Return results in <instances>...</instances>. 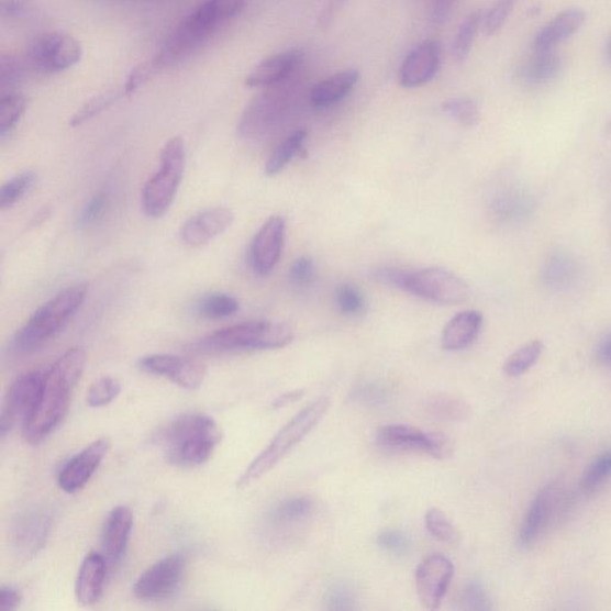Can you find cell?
Here are the masks:
<instances>
[{
  "mask_svg": "<svg viewBox=\"0 0 611 611\" xmlns=\"http://www.w3.org/2000/svg\"><path fill=\"white\" fill-rule=\"evenodd\" d=\"M425 411L441 421H465L470 409L465 401L449 396H435L425 401Z\"/></svg>",
  "mask_w": 611,
  "mask_h": 611,
  "instance_id": "836d02e7",
  "label": "cell"
},
{
  "mask_svg": "<svg viewBox=\"0 0 611 611\" xmlns=\"http://www.w3.org/2000/svg\"><path fill=\"white\" fill-rule=\"evenodd\" d=\"M425 524L427 532L444 544L456 545L460 541V533L438 509H430L426 512Z\"/></svg>",
  "mask_w": 611,
  "mask_h": 611,
  "instance_id": "ab89813d",
  "label": "cell"
},
{
  "mask_svg": "<svg viewBox=\"0 0 611 611\" xmlns=\"http://www.w3.org/2000/svg\"><path fill=\"white\" fill-rule=\"evenodd\" d=\"M408 271L395 268H378L371 273V279L379 284L400 289L406 288Z\"/></svg>",
  "mask_w": 611,
  "mask_h": 611,
  "instance_id": "f5cc1de1",
  "label": "cell"
},
{
  "mask_svg": "<svg viewBox=\"0 0 611 611\" xmlns=\"http://www.w3.org/2000/svg\"><path fill=\"white\" fill-rule=\"evenodd\" d=\"M124 96L123 90L108 91L93 97L88 103L82 105L69 121V126L77 129L97 115L103 113L105 109L116 103Z\"/></svg>",
  "mask_w": 611,
  "mask_h": 611,
  "instance_id": "74e56055",
  "label": "cell"
},
{
  "mask_svg": "<svg viewBox=\"0 0 611 611\" xmlns=\"http://www.w3.org/2000/svg\"><path fill=\"white\" fill-rule=\"evenodd\" d=\"M587 20L586 12L580 9H567L558 13L541 30L533 41L535 52H548L563 41L575 35Z\"/></svg>",
  "mask_w": 611,
  "mask_h": 611,
  "instance_id": "d4e9b609",
  "label": "cell"
},
{
  "mask_svg": "<svg viewBox=\"0 0 611 611\" xmlns=\"http://www.w3.org/2000/svg\"><path fill=\"white\" fill-rule=\"evenodd\" d=\"M22 602V595L10 587L0 589V610L12 611L16 610Z\"/></svg>",
  "mask_w": 611,
  "mask_h": 611,
  "instance_id": "9f6ffc18",
  "label": "cell"
},
{
  "mask_svg": "<svg viewBox=\"0 0 611 611\" xmlns=\"http://www.w3.org/2000/svg\"><path fill=\"white\" fill-rule=\"evenodd\" d=\"M336 304L341 313L357 316L366 311V300L353 285H342L336 291Z\"/></svg>",
  "mask_w": 611,
  "mask_h": 611,
  "instance_id": "f6af8a7d",
  "label": "cell"
},
{
  "mask_svg": "<svg viewBox=\"0 0 611 611\" xmlns=\"http://www.w3.org/2000/svg\"><path fill=\"white\" fill-rule=\"evenodd\" d=\"M611 477V449L596 456L580 479V490L591 493Z\"/></svg>",
  "mask_w": 611,
  "mask_h": 611,
  "instance_id": "8d00e7d4",
  "label": "cell"
},
{
  "mask_svg": "<svg viewBox=\"0 0 611 611\" xmlns=\"http://www.w3.org/2000/svg\"><path fill=\"white\" fill-rule=\"evenodd\" d=\"M187 164V149L182 137L175 136L160 152L159 166L144 186L142 204L152 219L162 218L170 210L182 182Z\"/></svg>",
  "mask_w": 611,
  "mask_h": 611,
  "instance_id": "52a82bcc",
  "label": "cell"
},
{
  "mask_svg": "<svg viewBox=\"0 0 611 611\" xmlns=\"http://www.w3.org/2000/svg\"><path fill=\"white\" fill-rule=\"evenodd\" d=\"M53 513L45 508L25 510L13 520L10 543L20 558L27 560L43 549L53 527Z\"/></svg>",
  "mask_w": 611,
  "mask_h": 611,
  "instance_id": "5bb4252c",
  "label": "cell"
},
{
  "mask_svg": "<svg viewBox=\"0 0 611 611\" xmlns=\"http://www.w3.org/2000/svg\"><path fill=\"white\" fill-rule=\"evenodd\" d=\"M134 516L127 507H116L110 511L102 533V549L108 563L118 564L126 553Z\"/></svg>",
  "mask_w": 611,
  "mask_h": 611,
  "instance_id": "603a6c76",
  "label": "cell"
},
{
  "mask_svg": "<svg viewBox=\"0 0 611 611\" xmlns=\"http://www.w3.org/2000/svg\"><path fill=\"white\" fill-rule=\"evenodd\" d=\"M460 604L465 610L488 611L492 609L489 596L478 580L470 581L465 587Z\"/></svg>",
  "mask_w": 611,
  "mask_h": 611,
  "instance_id": "7dc6e473",
  "label": "cell"
},
{
  "mask_svg": "<svg viewBox=\"0 0 611 611\" xmlns=\"http://www.w3.org/2000/svg\"><path fill=\"white\" fill-rule=\"evenodd\" d=\"M519 0H496L489 11L485 12L482 30L486 35L493 36L502 30Z\"/></svg>",
  "mask_w": 611,
  "mask_h": 611,
  "instance_id": "ee69618b",
  "label": "cell"
},
{
  "mask_svg": "<svg viewBox=\"0 0 611 611\" xmlns=\"http://www.w3.org/2000/svg\"><path fill=\"white\" fill-rule=\"evenodd\" d=\"M315 268L312 259L309 257H300L290 267L289 279L290 282L298 286H309L313 281Z\"/></svg>",
  "mask_w": 611,
  "mask_h": 611,
  "instance_id": "816d5d0a",
  "label": "cell"
},
{
  "mask_svg": "<svg viewBox=\"0 0 611 611\" xmlns=\"http://www.w3.org/2000/svg\"><path fill=\"white\" fill-rule=\"evenodd\" d=\"M286 240V220L271 216L260 227L252 245L253 268L258 275L270 274L282 256Z\"/></svg>",
  "mask_w": 611,
  "mask_h": 611,
  "instance_id": "d6986e66",
  "label": "cell"
},
{
  "mask_svg": "<svg viewBox=\"0 0 611 611\" xmlns=\"http://www.w3.org/2000/svg\"><path fill=\"white\" fill-rule=\"evenodd\" d=\"M562 71V59L552 51L536 52V55L521 67V78L526 85L543 86Z\"/></svg>",
  "mask_w": 611,
  "mask_h": 611,
  "instance_id": "83f0119b",
  "label": "cell"
},
{
  "mask_svg": "<svg viewBox=\"0 0 611 611\" xmlns=\"http://www.w3.org/2000/svg\"><path fill=\"white\" fill-rule=\"evenodd\" d=\"M454 576L452 562L441 554L426 558L416 568L415 589L424 608L437 610Z\"/></svg>",
  "mask_w": 611,
  "mask_h": 611,
  "instance_id": "2e32d148",
  "label": "cell"
},
{
  "mask_svg": "<svg viewBox=\"0 0 611 611\" xmlns=\"http://www.w3.org/2000/svg\"><path fill=\"white\" fill-rule=\"evenodd\" d=\"M157 74V69L153 66L152 62L148 60L134 67L126 80L124 82L123 92L130 96L141 89L146 82Z\"/></svg>",
  "mask_w": 611,
  "mask_h": 611,
  "instance_id": "f907efd6",
  "label": "cell"
},
{
  "mask_svg": "<svg viewBox=\"0 0 611 611\" xmlns=\"http://www.w3.org/2000/svg\"><path fill=\"white\" fill-rule=\"evenodd\" d=\"M26 99L23 95L5 92L0 100V136L3 138L16 129L24 115Z\"/></svg>",
  "mask_w": 611,
  "mask_h": 611,
  "instance_id": "e575fe53",
  "label": "cell"
},
{
  "mask_svg": "<svg viewBox=\"0 0 611 611\" xmlns=\"http://www.w3.org/2000/svg\"><path fill=\"white\" fill-rule=\"evenodd\" d=\"M596 356L603 366L611 368V332L599 344Z\"/></svg>",
  "mask_w": 611,
  "mask_h": 611,
  "instance_id": "680465c9",
  "label": "cell"
},
{
  "mask_svg": "<svg viewBox=\"0 0 611 611\" xmlns=\"http://www.w3.org/2000/svg\"><path fill=\"white\" fill-rule=\"evenodd\" d=\"M24 73V65L12 55H3L0 62V86L3 93L12 92V88L16 87L21 81Z\"/></svg>",
  "mask_w": 611,
  "mask_h": 611,
  "instance_id": "c3c4849f",
  "label": "cell"
},
{
  "mask_svg": "<svg viewBox=\"0 0 611 611\" xmlns=\"http://www.w3.org/2000/svg\"><path fill=\"white\" fill-rule=\"evenodd\" d=\"M303 396L302 391L287 392L274 402L275 408H284L298 401Z\"/></svg>",
  "mask_w": 611,
  "mask_h": 611,
  "instance_id": "91938a15",
  "label": "cell"
},
{
  "mask_svg": "<svg viewBox=\"0 0 611 611\" xmlns=\"http://www.w3.org/2000/svg\"><path fill=\"white\" fill-rule=\"evenodd\" d=\"M121 392V384L118 379L103 377L95 381L88 391L87 402L92 409L104 408L113 402Z\"/></svg>",
  "mask_w": 611,
  "mask_h": 611,
  "instance_id": "60d3db41",
  "label": "cell"
},
{
  "mask_svg": "<svg viewBox=\"0 0 611 611\" xmlns=\"http://www.w3.org/2000/svg\"><path fill=\"white\" fill-rule=\"evenodd\" d=\"M36 175L33 171H25L12 177L0 190V205L2 210L18 203L27 191L35 185Z\"/></svg>",
  "mask_w": 611,
  "mask_h": 611,
  "instance_id": "f35d334b",
  "label": "cell"
},
{
  "mask_svg": "<svg viewBox=\"0 0 611 611\" xmlns=\"http://www.w3.org/2000/svg\"><path fill=\"white\" fill-rule=\"evenodd\" d=\"M45 373L35 370L21 375L5 395L0 413V435L5 437L19 424L31 419L43 393Z\"/></svg>",
  "mask_w": 611,
  "mask_h": 611,
  "instance_id": "30bf717a",
  "label": "cell"
},
{
  "mask_svg": "<svg viewBox=\"0 0 611 611\" xmlns=\"http://www.w3.org/2000/svg\"><path fill=\"white\" fill-rule=\"evenodd\" d=\"M107 559L103 554L91 552L82 560L77 581L76 596L81 606L90 607L101 600L107 577Z\"/></svg>",
  "mask_w": 611,
  "mask_h": 611,
  "instance_id": "cb8c5ba5",
  "label": "cell"
},
{
  "mask_svg": "<svg viewBox=\"0 0 611 611\" xmlns=\"http://www.w3.org/2000/svg\"><path fill=\"white\" fill-rule=\"evenodd\" d=\"M456 0H434L433 15L437 23L446 22L455 7Z\"/></svg>",
  "mask_w": 611,
  "mask_h": 611,
  "instance_id": "6f0895ef",
  "label": "cell"
},
{
  "mask_svg": "<svg viewBox=\"0 0 611 611\" xmlns=\"http://www.w3.org/2000/svg\"><path fill=\"white\" fill-rule=\"evenodd\" d=\"M359 79L357 69L351 68L318 82L310 92V101L314 107L326 108L338 103L348 95Z\"/></svg>",
  "mask_w": 611,
  "mask_h": 611,
  "instance_id": "4316f807",
  "label": "cell"
},
{
  "mask_svg": "<svg viewBox=\"0 0 611 611\" xmlns=\"http://www.w3.org/2000/svg\"><path fill=\"white\" fill-rule=\"evenodd\" d=\"M313 509V501L309 497L287 498L268 512L267 523L273 527L300 523L312 515Z\"/></svg>",
  "mask_w": 611,
  "mask_h": 611,
  "instance_id": "f1b7e54d",
  "label": "cell"
},
{
  "mask_svg": "<svg viewBox=\"0 0 611 611\" xmlns=\"http://www.w3.org/2000/svg\"><path fill=\"white\" fill-rule=\"evenodd\" d=\"M237 299L225 293H213L205 296L198 303V312L205 319H216L231 316L240 311Z\"/></svg>",
  "mask_w": 611,
  "mask_h": 611,
  "instance_id": "d590c367",
  "label": "cell"
},
{
  "mask_svg": "<svg viewBox=\"0 0 611 611\" xmlns=\"http://www.w3.org/2000/svg\"><path fill=\"white\" fill-rule=\"evenodd\" d=\"M409 293L440 304H460L470 297V288L457 275L441 268L409 273L406 288Z\"/></svg>",
  "mask_w": 611,
  "mask_h": 611,
  "instance_id": "9c48e42d",
  "label": "cell"
},
{
  "mask_svg": "<svg viewBox=\"0 0 611 611\" xmlns=\"http://www.w3.org/2000/svg\"><path fill=\"white\" fill-rule=\"evenodd\" d=\"M295 340V331L279 322H247L219 330L202 338L198 348L207 353L281 349Z\"/></svg>",
  "mask_w": 611,
  "mask_h": 611,
  "instance_id": "8992f818",
  "label": "cell"
},
{
  "mask_svg": "<svg viewBox=\"0 0 611 611\" xmlns=\"http://www.w3.org/2000/svg\"><path fill=\"white\" fill-rule=\"evenodd\" d=\"M110 449L107 438H99L75 455L59 471L58 485L66 493L80 491L91 480Z\"/></svg>",
  "mask_w": 611,
  "mask_h": 611,
  "instance_id": "ac0fdd59",
  "label": "cell"
},
{
  "mask_svg": "<svg viewBox=\"0 0 611 611\" xmlns=\"http://www.w3.org/2000/svg\"><path fill=\"white\" fill-rule=\"evenodd\" d=\"M484 10H476L469 13L466 20L458 26L452 45V54L456 62L467 59L471 47L475 45L476 37L484 24Z\"/></svg>",
  "mask_w": 611,
  "mask_h": 611,
  "instance_id": "f546056e",
  "label": "cell"
},
{
  "mask_svg": "<svg viewBox=\"0 0 611 611\" xmlns=\"http://www.w3.org/2000/svg\"><path fill=\"white\" fill-rule=\"evenodd\" d=\"M608 52H609V58L611 60V38L609 41Z\"/></svg>",
  "mask_w": 611,
  "mask_h": 611,
  "instance_id": "94428289",
  "label": "cell"
},
{
  "mask_svg": "<svg viewBox=\"0 0 611 611\" xmlns=\"http://www.w3.org/2000/svg\"><path fill=\"white\" fill-rule=\"evenodd\" d=\"M234 220L226 207H215L191 216L180 229V240L191 247H200L224 233Z\"/></svg>",
  "mask_w": 611,
  "mask_h": 611,
  "instance_id": "44dd1931",
  "label": "cell"
},
{
  "mask_svg": "<svg viewBox=\"0 0 611 611\" xmlns=\"http://www.w3.org/2000/svg\"><path fill=\"white\" fill-rule=\"evenodd\" d=\"M289 107V93L281 86L266 89L249 102L240 122V133L246 138L269 135L285 118Z\"/></svg>",
  "mask_w": 611,
  "mask_h": 611,
  "instance_id": "8fae6325",
  "label": "cell"
},
{
  "mask_svg": "<svg viewBox=\"0 0 611 611\" xmlns=\"http://www.w3.org/2000/svg\"><path fill=\"white\" fill-rule=\"evenodd\" d=\"M143 371L168 379L187 391H196L205 379L207 368L187 357L168 354L149 355L138 360Z\"/></svg>",
  "mask_w": 611,
  "mask_h": 611,
  "instance_id": "9a60e30c",
  "label": "cell"
},
{
  "mask_svg": "<svg viewBox=\"0 0 611 611\" xmlns=\"http://www.w3.org/2000/svg\"><path fill=\"white\" fill-rule=\"evenodd\" d=\"M378 443L382 448L398 452L422 453L437 460L453 455L452 441L442 434H426L409 425H386L379 429Z\"/></svg>",
  "mask_w": 611,
  "mask_h": 611,
  "instance_id": "7c38bea8",
  "label": "cell"
},
{
  "mask_svg": "<svg viewBox=\"0 0 611 611\" xmlns=\"http://www.w3.org/2000/svg\"><path fill=\"white\" fill-rule=\"evenodd\" d=\"M356 602L357 600L354 589L344 581L332 582L325 593V606L329 610H356Z\"/></svg>",
  "mask_w": 611,
  "mask_h": 611,
  "instance_id": "7bdbcfd3",
  "label": "cell"
},
{
  "mask_svg": "<svg viewBox=\"0 0 611 611\" xmlns=\"http://www.w3.org/2000/svg\"><path fill=\"white\" fill-rule=\"evenodd\" d=\"M303 60V52L289 49L260 62L248 74L245 85L253 89H269L281 86Z\"/></svg>",
  "mask_w": 611,
  "mask_h": 611,
  "instance_id": "7402d4cb",
  "label": "cell"
},
{
  "mask_svg": "<svg viewBox=\"0 0 611 611\" xmlns=\"http://www.w3.org/2000/svg\"><path fill=\"white\" fill-rule=\"evenodd\" d=\"M153 441L164 449L171 465L197 467L213 456L221 432L210 415L185 413L158 430Z\"/></svg>",
  "mask_w": 611,
  "mask_h": 611,
  "instance_id": "3957f363",
  "label": "cell"
},
{
  "mask_svg": "<svg viewBox=\"0 0 611 611\" xmlns=\"http://www.w3.org/2000/svg\"><path fill=\"white\" fill-rule=\"evenodd\" d=\"M330 407V399L318 398L310 406L300 411L293 420L289 421L277 434L269 446L264 449L249 465L238 480V488L245 489L279 465L286 455L308 436L312 430L324 419Z\"/></svg>",
  "mask_w": 611,
  "mask_h": 611,
  "instance_id": "5b68a950",
  "label": "cell"
},
{
  "mask_svg": "<svg viewBox=\"0 0 611 611\" xmlns=\"http://www.w3.org/2000/svg\"><path fill=\"white\" fill-rule=\"evenodd\" d=\"M109 204V197L105 191L96 192L87 202L77 219V227L80 230L91 227L95 222L99 221Z\"/></svg>",
  "mask_w": 611,
  "mask_h": 611,
  "instance_id": "bcb514c9",
  "label": "cell"
},
{
  "mask_svg": "<svg viewBox=\"0 0 611 611\" xmlns=\"http://www.w3.org/2000/svg\"><path fill=\"white\" fill-rule=\"evenodd\" d=\"M88 295V285L67 287L41 306L16 332L11 349L16 354H31L43 348L71 321Z\"/></svg>",
  "mask_w": 611,
  "mask_h": 611,
  "instance_id": "277c9868",
  "label": "cell"
},
{
  "mask_svg": "<svg viewBox=\"0 0 611 611\" xmlns=\"http://www.w3.org/2000/svg\"><path fill=\"white\" fill-rule=\"evenodd\" d=\"M86 366V352L74 348L55 360L45 373L43 393L37 408L23 425V436L27 442H43L58 427L71 404L75 388Z\"/></svg>",
  "mask_w": 611,
  "mask_h": 611,
  "instance_id": "6da1fadb",
  "label": "cell"
},
{
  "mask_svg": "<svg viewBox=\"0 0 611 611\" xmlns=\"http://www.w3.org/2000/svg\"><path fill=\"white\" fill-rule=\"evenodd\" d=\"M441 63L442 46L438 41H425L402 63L399 74L401 87L414 89L427 85L440 71Z\"/></svg>",
  "mask_w": 611,
  "mask_h": 611,
  "instance_id": "ffe728a7",
  "label": "cell"
},
{
  "mask_svg": "<svg viewBox=\"0 0 611 611\" xmlns=\"http://www.w3.org/2000/svg\"><path fill=\"white\" fill-rule=\"evenodd\" d=\"M351 401L368 409H381L390 404L393 393L390 387L379 381L357 384L351 392Z\"/></svg>",
  "mask_w": 611,
  "mask_h": 611,
  "instance_id": "4dcf8cb0",
  "label": "cell"
},
{
  "mask_svg": "<svg viewBox=\"0 0 611 611\" xmlns=\"http://www.w3.org/2000/svg\"><path fill=\"white\" fill-rule=\"evenodd\" d=\"M563 498L562 486L557 482H552L538 491L521 524L519 543L522 547L532 546L543 535L557 513Z\"/></svg>",
  "mask_w": 611,
  "mask_h": 611,
  "instance_id": "e0dca14e",
  "label": "cell"
},
{
  "mask_svg": "<svg viewBox=\"0 0 611 611\" xmlns=\"http://www.w3.org/2000/svg\"><path fill=\"white\" fill-rule=\"evenodd\" d=\"M32 9V0H2V18L20 19Z\"/></svg>",
  "mask_w": 611,
  "mask_h": 611,
  "instance_id": "11a10c76",
  "label": "cell"
},
{
  "mask_svg": "<svg viewBox=\"0 0 611 611\" xmlns=\"http://www.w3.org/2000/svg\"><path fill=\"white\" fill-rule=\"evenodd\" d=\"M543 352V342L538 340L527 342L506 360L503 366L504 374L510 378L522 377L523 374L531 370L537 364Z\"/></svg>",
  "mask_w": 611,
  "mask_h": 611,
  "instance_id": "d6a6232c",
  "label": "cell"
},
{
  "mask_svg": "<svg viewBox=\"0 0 611 611\" xmlns=\"http://www.w3.org/2000/svg\"><path fill=\"white\" fill-rule=\"evenodd\" d=\"M82 57L79 41L63 32L37 37L26 53V65L40 75H57L77 65Z\"/></svg>",
  "mask_w": 611,
  "mask_h": 611,
  "instance_id": "ba28073f",
  "label": "cell"
},
{
  "mask_svg": "<svg viewBox=\"0 0 611 611\" xmlns=\"http://www.w3.org/2000/svg\"><path fill=\"white\" fill-rule=\"evenodd\" d=\"M248 0H203L178 23L151 62L157 71L184 62L213 37L220 27L237 18Z\"/></svg>",
  "mask_w": 611,
  "mask_h": 611,
  "instance_id": "7a4b0ae2",
  "label": "cell"
},
{
  "mask_svg": "<svg viewBox=\"0 0 611 611\" xmlns=\"http://www.w3.org/2000/svg\"><path fill=\"white\" fill-rule=\"evenodd\" d=\"M482 314L478 311H465L452 318L442 333V346L448 352H458L474 344L482 326Z\"/></svg>",
  "mask_w": 611,
  "mask_h": 611,
  "instance_id": "484cf974",
  "label": "cell"
},
{
  "mask_svg": "<svg viewBox=\"0 0 611 611\" xmlns=\"http://www.w3.org/2000/svg\"><path fill=\"white\" fill-rule=\"evenodd\" d=\"M186 562L178 554L153 564L135 581L133 592L137 600L155 602L171 599L182 586Z\"/></svg>",
  "mask_w": 611,
  "mask_h": 611,
  "instance_id": "4fadbf2b",
  "label": "cell"
},
{
  "mask_svg": "<svg viewBox=\"0 0 611 611\" xmlns=\"http://www.w3.org/2000/svg\"><path fill=\"white\" fill-rule=\"evenodd\" d=\"M569 263L571 262H567L565 258H553L549 262L546 271L549 284L563 286L567 281V277L573 273V267L569 266Z\"/></svg>",
  "mask_w": 611,
  "mask_h": 611,
  "instance_id": "db71d44e",
  "label": "cell"
},
{
  "mask_svg": "<svg viewBox=\"0 0 611 611\" xmlns=\"http://www.w3.org/2000/svg\"><path fill=\"white\" fill-rule=\"evenodd\" d=\"M306 138H308V132L302 130L290 134L286 141L274 151L268 159L266 164V174L268 176L279 175L291 159L304 149Z\"/></svg>",
  "mask_w": 611,
  "mask_h": 611,
  "instance_id": "1f68e13d",
  "label": "cell"
},
{
  "mask_svg": "<svg viewBox=\"0 0 611 611\" xmlns=\"http://www.w3.org/2000/svg\"><path fill=\"white\" fill-rule=\"evenodd\" d=\"M444 113L465 127H476L480 122V110L475 101L454 99L443 104Z\"/></svg>",
  "mask_w": 611,
  "mask_h": 611,
  "instance_id": "b9f144b4",
  "label": "cell"
},
{
  "mask_svg": "<svg viewBox=\"0 0 611 611\" xmlns=\"http://www.w3.org/2000/svg\"><path fill=\"white\" fill-rule=\"evenodd\" d=\"M379 546L396 557H404L411 549L410 536L401 531L388 530L382 532L378 538Z\"/></svg>",
  "mask_w": 611,
  "mask_h": 611,
  "instance_id": "681fc988",
  "label": "cell"
}]
</instances>
